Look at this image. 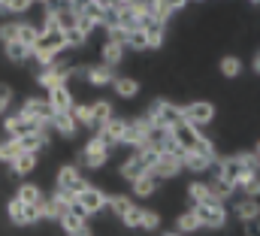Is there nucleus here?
Instances as JSON below:
<instances>
[{
	"label": "nucleus",
	"mask_w": 260,
	"mask_h": 236,
	"mask_svg": "<svg viewBox=\"0 0 260 236\" xmlns=\"http://www.w3.org/2000/svg\"><path fill=\"white\" fill-rule=\"evenodd\" d=\"M112 145H106L97 133L82 145V155H79V164L82 167H88V170H103L106 164H109V158H112Z\"/></svg>",
	"instance_id": "1"
},
{
	"label": "nucleus",
	"mask_w": 260,
	"mask_h": 236,
	"mask_svg": "<svg viewBox=\"0 0 260 236\" xmlns=\"http://www.w3.org/2000/svg\"><path fill=\"white\" fill-rule=\"evenodd\" d=\"M194 215L200 218V227H209V230H221L230 218L227 212V203L221 200H209V203H194Z\"/></svg>",
	"instance_id": "2"
},
{
	"label": "nucleus",
	"mask_w": 260,
	"mask_h": 236,
	"mask_svg": "<svg viewBox=\"0 0 260 236\" xmlns=\"http://www.w3.org/2000/svg\"><path fill=\"white\" fill-rule=\"evenodd\" d=\"M40 206H43V203H40ZM40 206H34V203H24V200L12 197V200L6 203V215H9V221H12L15 227L40 224V221H43V212H40Z\"/></svg>",
	"instance_id": "3"
},
{
	"label": "nucleus",
	"mask_w": 260,
	"mask_h": 236,
	"mask_svg": "<svg viewBox=\"0 0 260 236\" xmlns=\"http://www.w3.org/2000/svg\"><path fill=\"white\" fill-rule=\"evenodd\" d=\"M34 82L40 85V88H58V85H70V64H61V58L55 61V64H49V67H40L37 73H34Z\"/></svg>",
	"instance_id": "4"
},
{
	"label": "nucleus",
	"mask_w": 260,
	"mask_h": 236,
	"mask_svg": "<svg viewBox=\"0 0 260 236\" xmlns=\"http://www.w3.org/2000/svg\"><path fill=\"white\" fill-rule=\"evenodd\" d=\"M18 112H21L24 118H30V121H37L43 130H52V115H55V109L49 106V100L24 97V100H21V106H18Z\"/></svg>",
	"instance_id": "5"
},
{
	"label": "nucleus",
	"mask_w": 260,
	"mask_h": 236,
	"mask_svg": "<svg viewBox=\"0 0 260 236\" xmlns=\"http://www.w3.org/2000/svg\"><path fill=\"white\" fill-rule=\"evenodd\" d=\"M145 118L154 124V127H170V124H176L179 118H182V106H176L173 100H154L148 109H145Z\"/></svg>",
	"instance_id": "6"
},
{
	"label": "nucleus",
	"mask_w": 260,
	"mask_h": 236,
	"mask_svg": "<svg viewBox=\"0 0 260 236\" xmlns=\"http://www.w3.org/2000/svg\"><path fill=\"white\" fill-rule=\"evenodd\" d=\"M91 182L82 176V167H76V164H64L61 170H58V176H55V188H61L67 194H82L85 188H88Z\"/></svg>",
	"instance_id": "7"
},
{
	"label": "nucleus",
	"mask_w": 260,
	"mask_h": 236,
	"mask_svg": "<svg viewBox=\"0 0 260 236\" xmlns=\"http://www.w3.org/2000/svg\"><path fill=\"white\" fill-rule=\"evenodd\" d=\"M170 136H173V142H176V149H179V152H191L197 142L203 139L200 127H194V124H191V121H185V118H179L176 124H170Z\"/></svg>",
	"instance_id": "8"
},
{
	"label": "nucleus",
	"mask_w": 260,
	"mask_h": 236,
	"mask_svg": "<svg viewBox=\"0 0 260 236\" xmlns=\"http://www.w3.org/2000/svg\"><path fill=\"white\" fill-rule=\"evenodd\" d=\"M76 203H79V209L91 218V215H100V212L109 206V194L100 191V188H94V185H88L82 194H76Z\"/></svg>",
	"instance_id": "9"
},
{
	"label": "nucleus",
	"mask_w": 260,
	"mask_h": 236,
	"mask_svg": "<svg viewBox=\"0 0 260 236\" xmlns=\"http://www.w3.org/2000/svg\"><path fill=\"white\" fill-rule=\"evenodd\" d=\"M182 118L191 121L194 127L212 124V121H215V103H212V100H191V103L182 106Z\"/></svg>",
	"instance_id": "10"
},
{
	"label": "nucleus",
	"mask_w": 260,
	"mask_h": 236,
	"mask_svg": "<svg viewBox=\"0 0 260 236\" xmlns=\"http://www.w3.org/2000/svg\"><path fill=\"white\" fill-rule=\"evenodd\" d=\"M182 173V155L179 152H160L157 155V161L151 164V176L154 179H176Z\"/></svg>",
	"instance_id": "11"
},
{
	"label": "nucleus",
	"mask_w": 260,
	"mask_h": 236,
	"mask_svg": "<svg viewBox=\"0 0 260 236\" xmlns=\"http://www.w3.org/2000/svg\"><path fill=\"white\" fill-rule=\"evenodd\" d=\"M30 130H43L37 121H30V118H24L21 112H15V115H3V133L6 136H24V133H30Z\"/></svg>",
	"instance_id": "12"
},
{
	"label": "nucleus",
	"mask_w": 260,
	"mask_h": 236,
	"mask_svg": "<svg viewBox=\"0 0 260 236\" xmlns=\"http://www.w3.org/2000/svg\"><path fill=\"white\" fill-rule=\"evenodd\" d=\"M46 100H49V106H52L55 112H73V106H76V97H73L70 85H58V88H49Z\"/></svg>",
	"instance_id": "13"
},
{
	"label": "nucleus",
	"mask_w": 260,
	"mask_h": 236,
	"mask_svg": "<svg viewBox=\"0 0 260 236\" xmlns=\"http://www.w3.org/2000/svg\"><path fill=\"white\" fill-rule=\"evenodd\" d=\"M85 82L94 85V88H106L115 82V70L106 67V64H88V73H85Z\"/></svg>",
	"instance_id": "14"
},
{
	"label": "nucleus",
	"mask_w": 260,
	"mask_h": 236,
	"mask_svg": "<svg viewBox=\"0 0 260 236\" xmlns=\"http://www.w3.org/2000/svg\"><path fill=\"white\" fill-rule=\"evenodd\" d=\"M52 130H55L61 139H76V133H79L82 127L76 124L73 112H55V115H52Z\"/></svg>",
	"instance_id": "15"
},
{
	"label": "nucleus",
	"mask_w": 260,
	"mask_h": 236,
	"mask_svg": "<svg viewBox=\"0 0 260 236\" xmlns=\"http://www.w3.org/2000/svg\"><path fill=\"white\" fill-rule=\"evenodd\" d=\"M37 161H40V155H37V152H21V155L9 164V176H12V179L30 176V173L37 170Z\"/></svg>",
	"instance_id": "16"
},
{
	"label": "nucleus",
	"mask_w": 260,
	"mask_h": 236,
	"mask_svg": "<svg viewBox=\"0 0 260 236\" xmlns=\"http://www.w3.org/2000/svg\"><path fill=\"white\" fill-rule=\"evenodd\" d=\"M157 188H160V179H154L151 173H145V176H139L136 182H130V197H133V200H145V197H154Z\"/></svg>",
	"instance_id": "17"
},
{
	"label": "nucleus",
	"mask_w": 260,
	"mask_h": 236,
	"mask_svg": "<svg viewBox=\"0 0 260 236\" xmlns=\"http://www.w3.org/2000/svg\"><path fill=\"white\" fill-rule=\"evenodd\" d=\"M34 49H43V52H52V55H61L67 49L64 43V31H40V40Z\"/></svg>",
	"instance_id": "18"
},
{
	"label": "nucleus",
	"mask_w": 260,
	"mask_h": 236,
	"mask_svg": "<svg viewBox=\"0 0 260 236\" xmlns=\"http://www.w3.org/2000/svg\"><path fill=\"white\" fill-rule=\"evenodd\" d=\"M112 91H115V97H118V100H133V97L142 91V85H139V79H136V76H115Z\"/></svg>",
	"instance_id": "19"
},
{
	"label": "nucleus",
	"mask_w": 260,
	"mask_h": 236,
	"mask_svg": "<svg viewBox=\"0 0 260 236\" xmlns=\"http://www.w3.org/2000/svg\"><path fill=\"white\" fill-rule=\"evenodd\" d=\"M49 133L52 130H30V133H24V136H18V145H21V152H43V149H49Z\"/></svg>",
	"instance_id": "20"
},
{
	"label": "nucleus",
	"mask_w": 260,
	"mask_h": 236,
	"mask_svg": "<svg viewBox=\"0 0 260 236\" xmlns=\"http://www.w3.org/2000/svg\"><path fill=\"white\" fill-rule=\"evenodd\" d=\"M233 215H236L242 224L257 221V218H260V200H257V197H242V200L233 206Z\"/></svg>",
	"instance_id": "21"
},
{
	"label": "nucleus",
	"mask_w": 260,
	"mask_h": 236,
	"mask_svg": "<svg viewBox=\"0 0 260 236\" xmlns=\"http://www.w3.org/2000/svg\"><path fill=\"white\" fill-rule=\"evenodd\" d=\"M124 46L121 43H115V40H103V46H100V64H106V67H118L121 61H124Z\"/></svg>",
	"instance_id": "22"
},
{
	"label": "nucleus",
	"mask_w": 260,
	"mask_h": 236,
	"mask_svg": "<svg viewBox=\"0 0 260 236\" xmlns=\"http://www.w3.org/2000/svg\"><path fill=\"white\" fill-rule=\"evenodd\" d=\"M34 0H0V15L3 18H21L34 9Z\"/></svg>",
	"instance_id": "23"
},
{
	"label": "nucleus",
	"mask_w": 260,
	"mask_h": 236,
	"mask_svg": "<svg viewBox=\"0 0 260 236\" xmlns=\"http://www.w3.org/2000/svg\"><path fill=\"white\" fill-rule=\"evenodd\" d=\"M37 40H40V24L18 18V43H21V46H27V49H34V46H37Z\"/></svg>",
	"instance_id": "24"
},
{
	"label": "nucleus",
	"mask_w": 260,
	"mask_h": 236,
	"mask_svg": "<svg viewBox=\"0 0 260 236\" xmlns=\"http://www.w3.org/2000/svg\"><path fill=\"white\" fill-rule=\"evenodd\" d=\"M15 197H18V200H24V203H34V206H40V203L46 200L43 188H40V185H34V182H24V185H18Z\"/></svg>",
	"instance_id": "25"
},
{
	"label": "nucleus",
	"mask_w": 260,
	"mask_h": 236,
	"mask_svg": "<svg viewBox=\"0 0 260 236\" xmlns=\"http://www.w3.org/2000/svg\"><path fill=\"white\" fill-rule=\"evenodd\" d=\"M3 52H6V58L12 61V64H27V61H34V49L21 46L18 40H15V43H6Z\"/></svg>",
	"instance_id": "26"
},
{
	"label": "nucleus",
	"mask_w": 260,
	"mask_h": 236,
	"mask_svg": "<svg viewBox=\"0 0 260 236\" xmlns=\"http://www.w3.org/2000/svg\"><path fill=\"white\" fill-rule=\"evenodd\" d=\"M112 115H115V112H112V103H109V100L97 97V100L91 103V118H94V130H97V127H100L103 121H109Z\"/></svg>",
	"instance_id": "27"
},
{
	"label": "nucleus",
	"mask_w": 260,
	"mask_h": 236,
	"mask_svg": "<svg viewBox=\"0 0 260 236\" xmlns=\"http://www.w3.org/2000/svg\"><path fill=\"white\" fill-rule=\"evenodd\" d=\"M188 197H191L194 203H209V200H218V197L212 194V185H209V182H200V179L188 185Z\"/></svg>",
	"instance_id": "28"
},
{
	"label": "nucleus",
	"mask_w": 260,
	"mask_h": 236,
	"mask_svg": "<svg viewBox=\"0 0 260 236\" xmlns=\"http://www.w3.org/2000/svg\"><path fill=\"white\" fill-rule=\"evenodd\" d=\"M197 230H203L200 227V218L194 215V209H188V212H179V218H176V233H197Z\"/></svg>",
	"instance_id": "29"
},
{
	"label": "nucleus",
	"mask_w": 260,
	"mask_h": 236,
	"mask_svg": "<svg viewBox=\"0 0 260 236\" xmlns=\"http://www.w3.org/2000/svg\"><path fill=\"white\" fill-rule=\"evenodd\" d=\"M18 155H21V145H18V139H15V136L0 139V164H6V167H9Z\"/></svg>",
	"instance_id": "30"
},
{
	"label": "nucleus",
	"mask_w": 260,
	"mask_h": 236,
	"mask_svg": "<svg viewBox=\"0 0 260 236\" xmlns=\"http://www.w3.org/2000/svg\"><path fill=\"white\" fill-rule=\"evenodd\" d=\"M124 49H127V52H148V37H145V31H142V27H133V31H127Z\"/></svg>",
	"instance_id": "31"
},
{
	"label": "nucleus",
	"mask_w": 260,
	"mask_h": 236,
	"mask_svg": "<svg viewBox=\"0 0 260 236\" xmlns=\"http://www.w3.org/2000/svg\"><path fill=\"white\" fill-rule=\"evenodd\" d=\"M91 37L79 27V24H70V27H64V43H67V49H82L85 43H88Z\"/></svg>",
	"instance_id": "32"
},
{
	"label": "nucleus",
	"mask_w": 260,
	"mask_h": 236,
	"mask_svg": "<svg viewBox=\"0 0 260 236\" xmlns=\"http://www.w3.org/2000/svg\"><path fill=\"white\" fill-rule=\"evenodd\" d=\"M133 206H136V200H133L130 194H112V197H109V206H106V209H112V212H115V215L121 218V215H124V212H130Z\"/></svg>",
	"instance_id": "33"
},
{
	"label": "nucleus",
	"mask_w": 260,
	"mask_h": 236,
	"mask_svg": "<svg viewBox=\"0 0 260 236\" xmlns=\"http://www.w3.org/2000/svg\"><path fill=\"white\" fill-rule=\"evenodd\" d=\"M218 70H221V76H224V79H236V76L242 73V61L236 58V55H227V58H221Z\"/></svg>",
	"instance_id": "34"
},
{
	"label": "nucleus",
	"mask_w": 260,
	"mask_h": 236,
	"mask_svg": "<svg viewBox=\"0 0 260 236\" xmlns=\"http://www.w3.org/2000/svg\"><path fill=\"white\" fill-rule=\"evenodd\" d=\"M236 191H242L245 197H260V173H248L236 185Z\"/></svg>",
	"instance_id": "35"
},
{
	"label": "nucleus",
	"mask_w": 260,
	"mask_h": 236,
	"mask_svg": "<svg viewBox=\"0 0 260 236\" xmlns=\"http://www.w3.org/2000/svg\"><path fill=\"white\" fill-rule=\"evenodd\" d=\"M73 118H76V124H79V127H94L91 103H79V100H76V106H73Z\"/></svg>",
	"instance_id": "36"
},
{
	"label": "nucleus",
	"mask_w": 260,
	"mask_h": 236,
	"mask_svg": "<svg viewBox=\"0 0 260 236\" xmlns=\"http://www.w3.org/2000/svg\"><path fill=\"white\" fill-rule=\"evenodd\" d=\"M15 40H18V18L0 21V43L6 46V43H15Z\"/></svg>",
	"instance_id": "37"
},
{
	"label": "nucleus",
	"mask_w": 260,
	"mask_h": 236,
	"mask_svg": "<svg viewBox=\"0 0 260 236\" xmlns=\"http://www.w3.org/2000/svg\"><path fill=\"white\" fill-rule=\"evenodd\" d=\"M157 227H160V212H154V209H142L139 230H148V233H154Z\"/></svg>",
	"instance_id": "38"
},
{
	"label": "nucleus",
	"mask_w": 260,
	"mask_h": 236,
	"mask_svg": "<svg viewBox=\"0 0 260 236\" xmlns=\"http://www.w3.org/2000/svg\"><path fill=\"white\" fill-rule=\"evenodd\" d=\"M12 100H15V91H12L6 82H0V115H6V112H9Z\"/></svg>",
	"instance_id": "39"
},
{
	"label": "nucleus",
	"mask_w": 260,
	"mask_h": 236,
	"mask_svg": "<svg viewBox=\"0 0 260 236\" xmlns=\"http://www.w3.org/2000/svg\"><path fill=\"white\" fill-rule=\"evenodd\" d=\"M124 227H139V221H142V206H133L130 212H124L121 218H118Z\"/></svg>",
	"instance_id": "40"
},
{
	"label": "nucleus",
	"mask_w": 260,
	"mask_h": 236,
	"mask_svg": "<svg viewBox=\"0 0 260 236\" xmlns=\"http://www.w3.org/2000/svg\"><path fill=\"white\" fill-rule=\"evenodd\" d=\"M245 230H248V236H260V224H257V221H248V224H245Z\"/></svg>",
	"instance_id": "41"
},
{
	"label": "nucleus",
	"mask_w": 260,
	"mask_h": 236,
	"mask_svg": "<svg viewBox=\"0 0 260 236\" xmlns=\"http://www.w3.org/2000/svg\"><path fill=\"white\" fill-rule=\"evenodd\" d=\"M67 236H94V230L85 224V227H79V230H73V233H67Z\"/></svg>",
	"instance_id": "42"
},
{
	"label": "nucleus",
	"mask_w": 260,
	"mask_h": 236,
	"mask_svg": "<svg viewBox=\"0 0 260 236\" xmlns=\"http://www.w3.org/2000/svg\"><path fill=\"white\" fill-rule=\"evenodd\" d=\"M251 67H254V73L260 76V55H254V61H251Z\"/></svg>",
	"instance_id": "43"
},
{
	"label": "nucleus",
	"mask_w": 260,
	"mask_h": 236,
	"mask_svg": "<svg viewBox=\"0 0 260 236\" xmlns=\"http://www.w3.org/2000/svg\"><path fill=\"white\" fill-rule=\"evenodd\" d=\"M37 6H52V3H58V0H34Z\"/></svg>",
	"instance_id": "44"
},
{
	"label": "nucleus",
	"mask_w": 260,
	"mask_h": 236,
	"mask_svg": "<svg viewBox=\"0 0 260 236\" xmlns=\"http://www.w3.org/2000/svg\"><path fill=\"white\" fill-rule=\"evenodd\" d=\"M124 6H136V3H142V0H121Z\"/></svg>",
	"instance_id": "45"
},
{
	"label": "nucleus",
	"mask_w": 260,
	"mask_h": 236,
	"mask_svg": "<svg viewBox=\"0 0 260 236\" xmlns=\"http://www.w3.org/2000/svg\"><path fill=\"white\" fill-rule=\"evenodd\" d=\"M254 155H257V158H260V139H257V145H254Z\"/></svg>",
	"instance_id": "46"
},
{
	"label": "nucleus",
	"mask_w": 260,
	"mask_h": 236,
	"mask_svg": "<svg viewBox=\"0 0 260 236\" xmlns=\"http://www.w3.org/2000/svg\"><path fill=\"white\" fill-rule=\"evenodd\" d=\"M164 236H182V233H176V230H173V233H164Z\"/></svg>",
	"instance_id": "47"
},
{
	"label": "nucleus",
	"mask_w": 260,
	"mask_h": 236,
	"mask_svg": "<svg viewBox=\"0 0 260 236\" xmlns=\"http://www.w3.org/2000/svg\"><path fill=\"white\" fill-rule=\"evenodd\" d=\"M248 3H254V6H260V0H248Z\"/></svg>",
	"instance_id": "48"
},
{
	"label": "nucleus",
	"mask_w": 260,
	"mask_h": 236,
	"mask_svg": "<svg viewBox=\"0 0 260 236\" xmlns=\"http://www.w3.org/2000/svg\"><path fill=\"white\" fill-rule=\"evenodd\" d=\"M188 3H203V0H188Z\"/></svg>",
	"instance_id": "49"
}]
</instances>
